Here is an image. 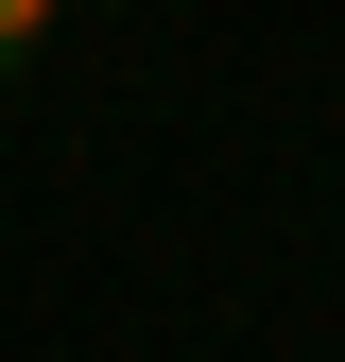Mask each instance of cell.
Segmentation results:
<instances>
[{
    "label": "cell",
    "mask_w": 345,
    "mask_h": 362,
    "mask_svg": "<svg viewBox=\"0 0 345 362\" xmlns=\"http://www.w3.org/2000/svg\"><path fill=\"white\" fill-rule=\"evenodd\" d=\"M52 52V0H0V69H35Z\"/></svg>",
    "instance_id": "obj_1"
}]
</instances>
